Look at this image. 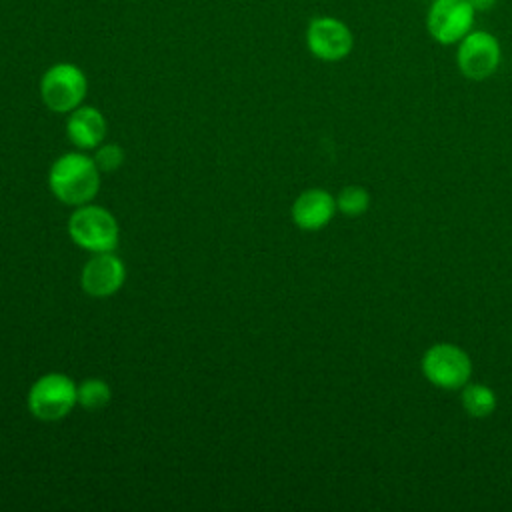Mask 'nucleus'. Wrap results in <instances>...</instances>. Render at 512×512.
<instances>
[{"mask_svg": "<svg viewBox=\"0 0 512 512\" xmlns=\"http://www.w3.org/2000/svg\"><path fill=\"white\" fill-rule=\"evenodd\" d=\"M100 168L84 152L58 156L48 172V186L54 198L66 206L90 204L100 190Z\"/></svg>", "mask_w": 512, "mask_h": 512, "instance_id": "obj_1", "label": "nucleus"}, {"mask_svg": "<svg viewBox=\"0 0 512 512\" xmlns=\"http://www.w3.org/2000/svg\"><path fill=\"white\" fill-rule=\"evenodd\" d=\"M68 234L74 244L92 254L114 252L120 240V226L110 210L90 202L74 208L68 218Z\"/></svg>", "mask_w": 512, "mask_h": 512, "instance_id": "obj_2", "label": "nucleus"}, {"mask_svg": "<svg viewBox=\"0 0 512 512\" xmlns=\"http://www.w3.org/2000/svg\"><path fill=\"white\" fill-rule=\"evenodd\" d=\"M420 370L434 388L456 392L470 382L472 360L458 344L436 342L424 350Z\"/></svg>", "mask_w": 512, "mask_h": 512, "instance_id": "obj_3", "label": "nucleus"}, {"mask_svg": "<svg viewBox=\"0 0 512 512\" xmlns=\"http://www.w3.org/2000/svg\"><path fill=\"white\" fill-rule=\"evenodd\" d=\"M76 382L62 372H48L36 378L28 390V410L36 420L42 422H58L66 418L74 406H78L76 398Z\"/></svg>", "mask_w": 512, "mask_h": 512, "instance_id": "obj_4", "label": "nucleus"}, {"mask_svg": "<svg viewBox=\"0 0 512 512\" xmlns=\"http://www.w3.org/2000/svg\"><path fill=\"white\" fill-rule=\"evenodd\" d=\"M88 92L86 74L70 62L52 64L40 78V98L48 110L70 114L78 108Z\"/></svg>", "mask_w": 512, "mask_h": 512, "instance_id": "obj_5", "label": "nucleus"}, {"mask_svg": "<svg viewBox=\"0 0 512 512\" xmlns=\"http://www.w3.org/2000/svg\"><path fill=\"white\" fill-rule=\"evenodd\" d=\"M502 62V46L498 38L488 30H470L456 44V66L458 72L472 80L480 82L496 74Z\"/></svg>", "mask_w": 512, "mask_h": 512, "instance_id": "obj_6", "label": "nucleus"}, {"mask_svg": "<svg viewBox=\"0 0 512 512\" xmlns=\"http://www.w3.org/2000/svg\"><path fill=\"white\" fill-rule=\"evenodd\" d=\"M476 14L470 0H432L426 12V32L442 46H456L474 28Z\"/></svg>", "mask_w": 512, "mask_h": 512, "instance_id": "obj_7", "label": "nucleus"}, {"mask_svg": "<svg viewBox=\"0 0 512 512\" xmlns=\"http://www.w3.org/2000/svg\"><path fill=\"white\" fill-rule=\"evenodd\" d=\"M306 48L322 62H340L354 48L350 26L334 16H316L306 26Z\"/></svg>", "mask_w": 512, "mask_h": 512, "instance_id": "obj_8", "label": "nucleus"}, {"mask_svg": "<svg viewBox=\"0 0 512 512\" xmlns=\"http://www.w3.org/2000/svg\"><path fill=\"white\" fill-rule=\"evenodd\" d=\"M126 280V266L114 252H96L82 266L80 286L92 298L116 294Z\"/></svg>", "mask_w": 512, "mask_h": 512, "instance_id": "obj_9", "label": "nucleus"}, {"mask_svg": "<svg viewBox=\"0 0 512 512\" xmlns=\"http://www.w3.org/2000/svg\"><path fill=\"white\" fill-rule=\"evenodd\" d=\"M336 212V198L324 188H308L300 192L290 208L292 222L306 232L326 228Z\"/></svg>", "mask_w": 512, "mask_h": 512, "instance_id": "obj_10", "label": "nucleus"}, {"mask_svg": "<svg viewBox=\"0 0 512 512\" xmlns=\"http://www.w3.org/2000/svg\"><path fill=\"white\" fill-rule=\"evenodd\" d=\"M66 136L80 150H96L106 136V118L96 106H78L68 114Z\"/></svg>", "mask_w": 512, "mask_h": 512, "instance_id": "obj_11", "label": "nucleus"}, {"mask_svg": "<svg viewBox=\"0 0 512 512\" xmlns=\"http://www.w3.org/2000/svg\"><path fill=\"white\" fill-rule=\"evenodd\" d=\"M460 404L470 418L482 420L496 410L498 398L488 384L468 382L464 388H460Z\"/></svg>", "mask_w": 512, "mask_h": 512, "instance_id": "obj_12", "label": "nucleus"}, {"mask_svg": "<svg viewBox=\"0 0 512 512\" xmlns=\"http://www.w3.org/2000/svg\"><path fill=\"white\" fill-rule=\"evenodd\" d=\"M76 398L84 410H100L112 400V390L102 378H86L76 386Z\"/></svg>", "mask_w": 512, "mask_h": 512, "instance_id": "obj_13", "label": "nucleus"}, {"mask_svg": "<svg viewBox=\"0 0 512 512\" xmlns=\"http://www.w3.org/2000/svg\"><path fill=\"white\" fill-rule=\"evenodd\" d=\"M336 208L340 214L350 218L362 216L370 208V192L360 184H348L338 192Z\"/></svg>", "mask_w": 512, "mask_h": 512, "instance_id": "obj_14", "label": "nucleus"}, {"mask_svg": "<svg viewBox=\"0 0 512 512\" xmlns=\"http://www.w3.org/2000/svg\"><path fill=\"white\" fill-rule=\"evenodd\" d=\"M92 158L100 172H116L124 162V150L118 144H100Z\"/></svg>", "mask_w": 512, "mask_h": 512, "instance_id": "obj_15", "label": "nucleus"}, {"mask_svg": "<svg viewBox=\"0 0 512 512\" xmlns=\"http://www.w3.org/2000/svg\"><path fill=\"white\" fill-rule=\"evenodd\" d=\"M494 2H496V0H470V4L474 6L476 12H486V10H490V8L494 6Z\"/></svg>", "mask_w": 512, "mask_h": 512, "instance_id": "obj_16", "label": "nucleus"}]
</instances>
